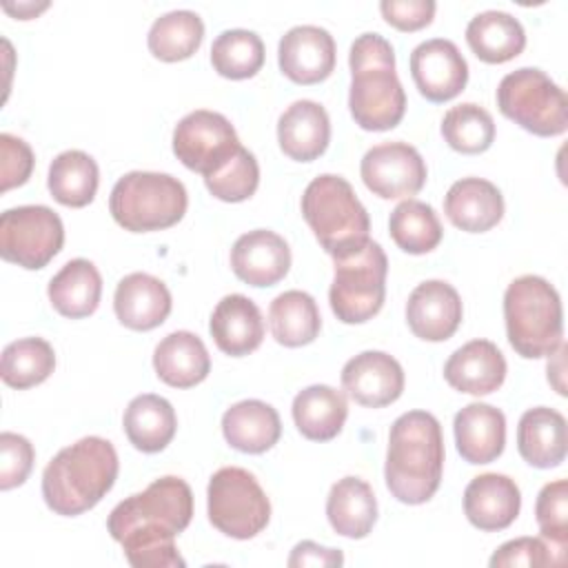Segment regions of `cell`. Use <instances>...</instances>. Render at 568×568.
Instances as JSON below:
<instances>
[{
    "label": "cell",
    "instance_id": "obj_1",
    "mask_svg": "<svg viewBox=\"0 0 568 568\" xmlns=\"http://www.w3.org/2000/svg\"><path fill=\"white\" fill-rule=\"evenodd\" d=\"M193 517V493L175 475L151 481L142 493L120 501L106 528L133 568H184L175 537Z\"/></svg>",
    "mask_w": 568,
    "mask_h": 568
},
{
    "label": "cell",
    "instance_id": "obj_2",
    "mask_svg": "<svg viewBox=\"0 0 568 568\" xmlns=\"http://www.w3.org/2000/svg\"><path fill=\"white\" fill-rule=\"evenodd\" d=\"M444 455L442 426L435 415L426 410L399 415L388 433L386 488L402 504L428 501L442 484Z\"/></svg>",
    "mask_w": 568,
    "mask_h": 568
},
{
    "label": "cell",
    "instance_id": "obj_3",
    "mask_svg": "<svg viewBox=\"0 0 568 568\" xmlns=\"http://www.w3.org/2000/svg\"><path fill=\"white\" fill-rule=\"evenodd\" d=\"M118 453L104 437H82L62 448L42 473L44 504L62 517L91 510L118 479Z\"/></svg>",
    "mask_w": 568,
    "mask_h": 568
},
{
    "label": "cell",
    "instance_id": "obj_4",
    "mask_svg": "<svg viewBox=\"0 0 568 568\" xmlns=\"http://www.w3.org/2000/svg\"><path fill=\"white\" fill-rule=\"evenodd\" d=\"M348 109L364 131L395 129L406 113V93L395 71L393 44L379 33H362L351 44Z\"/></svg>",
    "mask_w": 568,
    "mask_h": 568
},
{
    "label": "cell",
    "instance_id": "obj_5",
    "mask_svg": "<svg viewBox=\"0 0 568 568\" xmlns=\"http://www.w3.org/2000/svg\"><path fill=\"white\" fill-rule=\"evenodd\" d=\"M302 215L333 260L355 255L371 240L368 213L342 175H317L304 189Z\"/></svg>",
    "mask_w": 568,
    "mask_h": 568
},
{
    "label": "cell",
    "instance_id": "obj_6",
    "mask_svg": "<svg viewBox=\"0 0 568 568\" xmlns=\"http://www.w3.org/2000/svg\"><path fill=\"white\" fill-rule=\"evenodd\" d=\"M504 320L510 346L526 359L548 357L564 342L559 293L539 275H521L508 284Z\"/></svg>",
    "mask_w": 568,
    "mask_h": 568
},
{
    "label": "cell",
    "instance_id": "obj_7",
    "mask_svg": "<svg viewBox=\"0 0 568 568\" xmlns=\"http://www.w3.org/2000/svg\"><path fill=\"white\" fill-rule=\"evenodd\" d=\"M189 206L184 184L155 171H131L111 189L109 211L131 233H151L178 224Z\"/></svg>",
    "mask_w": 568,
    "mask_h": 568
},
{
    "label": "cell",
    "instance_id": "obj_8",
    "mask_svg": "<svg viewBox=\"0 0 568 568\" xmlns=\"http://www.w3.org/2000/svg\"><path fill=\"white\" fill-rule=\"evenodd\" d=\"M499 111L539 138L561 135L568 129V100L541 69L521 67L501 78L497 87Z\"/></svg>",
    "mask_w": 568,
    "mask_h": 568
},
{
    "label": "cell",
    "instance_id": "obj_9",
    "mask_svg": "<svg viewBox=\"0 0 568 568\" xmlns=\"http://www.w3.org/2000/svg\"><path fill=\"white\" fill-rule=\"evenodd\" d=\"M335 262V277L328 288V302L335 317L344 324H364L373 320L386 297L388 260L384 248L368 240L362 251Z\"/></svg>",
    "mask_w": 568,
    "mask_h": 568
},
{
    "label": "cell",
    "instance_id": "obj_10",
    "mask_svg": "<svg viewBox=\"0 0 568 568\" xmlns=\"http://www.w3.org/2000/svg\"><path fill=\"white\" fill-rule=\"evenodd\" d=\"M209 521L233 539H251L271 519V501L257 479L240 468L224 466L213 473L209 488Z\"/></svg>",
    "mask_w": 568,
    "mask_h": 568
},
{
    "label": "cell",
    "instance_id": "obj_11",
    "mask_svg": "<svg viewBox=\"0 0 568 568\" xmlns=\"http://www.w3.org/2000/svg\"><path fill=\"white\" fill-rule=\"evenodd\" d=\"M64 244L60 215L44 204L7 209L0 215L2 260L29 271L44 268Z\"/></svg>",
    "mask_w": 568,
    "mask_h": 568
},
{
    "label": "cell",
    "instance_id": "obj_12",
    "mask_svg": "<svg viewBox=\"0 0 568 568\" xmlns=\"http://www.w3.org/2000/svg\"><path fill=\"white\" fill-rule=\"evenodd\" d=\"M240 146L231 120L217 111H191L173 129L175 158L202 178L224 169Z\"/></svg>",
    "mask_w": 568,
    "mask_h": 568
},
{
    "label": "cell",
    "instance_id": "obj_13",
    "mask_svg": "<svg viewBox=\"0 0 568 568\" xmlns=\"http://www.w3.org/2000/svg\"><path fill=\"white\" fill-rule=\"evenodd\" d=\"M359 173L366 189L382 200H408L422 191L428 178L424 158L406 142H384L368 149Z\"/></svg>",
    "mask_w": 568,
    "mask_h": 568
},
{
    "label": "cell",
    "instance_id": "obj_14",
    "mask_svg": "<svg viewBox=\"0 0 568 568\" xmlns=\"http://www.w3.org/2000/svg\"><path fill=\"white\" fill-rule=\"evenodd\" d=\"M410 75L426 100L448 102L464 91L468 82V64L455 42L433 38L413 49Z\"/></svg>",
    "mask_w": 568,
    "mask_h": 568
},
{
    "label": "cell",
    "instance_id": "obj_15",
    "mask_svg": "<svg viewBox=\"0 0 568 568\" xmlns=\"http://www.w3.org/2000/svg\"><path fill=\"white\" fill-rule=\"evenodd\" d=\"M342 388L353 402L366 408H382L399 399L404 390V371L393 355L384 351H364L344 364Z\"/></svg>",
    "mask_w": 568,
    "mask_h": 568
},
{
    "label": "cell",
    "instance_id": "obj_16",
    "mask_svg": "<svg viewBox=\"0 0 568 568\" xmlns=\"http://www.w3.org/2000/svg\"><path fill=\"white\" fill-rule=\"evenodd\" d=\"M335 40L315 24L288 29L277 47L280 71L295 84H317L335 69Z\"/></svg>",
    "mask_w": 568,
    "mask_h": 568
},
{
    "label": "cell",
    "instance_id": "obj_17",
    "mask_svg": "<svg viewBox=\"0 0 568 568\" xmlns=\"http://www.w3.org/2000/svg\"><path fill=\"white\" fill-rule=\"evenodd\" d=\"M464 306L459 293L444 280H426L413 288L406 302V322L415 337L444 342L462 324Z\"/></svg>",
    "mask_w": 568,
    "mask_h": 568
},
{
    "label": "cell",
    "instance_id": "obj_18",
    "mask_svg": "<svg viewBox=\"0 0 568 568\" xmlns=\"http://www.w3.org/2000/svg\"><path fill=\"white\" fill-rule=\"evenodd\" d=\"M231 268L248 286H273L284 280L291 268V248L275 231L255 229L235 240Z\"/></svg>",
    "mask_w": 568,
    "mask_h": 568
},
{
    "label": "cell",
    "instance_id": "obj_19",
    "mask_svg": "<svg viewBox=\"0 0 568 568\" xmlns=\"http://www.w3.org/2000/svg\"><path fill=\"white\" fill-rule=\"evenodd\" d=\"M521 508L517 484L499 473H484L470 479L464 490V513L468 521L486 532L508 528Z\"/></svg>",
    "mask_w": 568,
    "mask_h": 568
},
{
    "label": "cell",
    "instance_id": "obj_20",
    "mask_svg": "<svg viewBox=\"0 0 568 568\" xmlns=\"http://www.w3.org/2000/svg\"><path fill=\"white\" fill-rule=\"evenodd\" d=\"M171 293L166 284L149 273L124 275L113 295V311L131 331H151L171 313Z\"/></svg>",
    "mask_w": 568,
    "mask_h": 568
},
{
    "label": "cell",
    "instance_id": "obj_21",
    "mask_svg": "<svg viewBox=\"0 0 568 568\" xmlns=\"http://www.w3.org/2000/svg\"><path fill=\"white\" fill-rule=\"evenodd\" d=\"M209 331L222 353L231 357H244L262 344L264 320L251 297L231 293L224 295L213 308Z\"/></svg>",
    "mask_w": 568,
    "mask_h": 568
},
{
    "label": "cell",
    "instance_id": "obj_22",
    "mask_svg": "<svg viewBox=\"0 0 568 568\" xmlns=\"http://www.w3.org/2000/svg\"><path fill=\"white\" fill-rule=\"evenodd\" d=\"M446 382L468 395H488L506 379V359L490 339H470L444 364Z\"/></svg>",
    "mask_w": 568,
    "mask_h": 568
},
{
    "label": "cell",
    "instance_id": "obj_23",
    "mask_svg": "<svg viewBox=\"0 0 568 568\" xmlns=\"http://www.w3.org/2000/svg\"><path fill=\"white\" fill-rule=\"evenodd\" d=\"M457 453L468 464H490L506 446V417L499 408L481 402L464 406L453 422Z\"/></svg>",
    "mask_w": 568,
    "mask_h": 568
},
{
    "label": "cell",
    "instance_id": "obj_24",
    "mask_svg": "<svg viewBox=\"0 0 568 568\" xmlns=\"http://www.w3.org/2000/svg\"><path fill=\"white\" fill-rule=\"evenodd\" d=\"M446 217L466 233H486L504 217L501 191L484 178H462L444 197Z\"/></svg>",
    "mask_w": 568,
    "mask_h": 568
},
{
    "label": "cell",
    "instance_id": "obj_25",
    "mask_svg": "<svg viewBox=\"0 0 568 568\" xmlns=\"http://www.w3.org/2000/svg\"><path fill=\"white\" fill-rule=\"evenodd\" d=\"M277 142L284 155L295 162L317 160L331 142V120L313 100L293 102L277 120Z\"/></svg>",
    "mask_w": 568,
    "mask_h": 568
},
{
    "label": "cell",
    "instance_id": "obj_26",
    "mask_svg": "<svg viewBox=\"0 0 568 568\" xmlns=\"http://www.w3.org/2000/svg\"><path fill=\"white\" fill-rule=\"evenodd\" d=\"M517 448L524 462L535 468H555L566 459V419L548 406L528 408L517 426Z\"/></svg>",
    "mask_w": 568,
    "mask_h": 568
},
{
    "label": "cell",
    "instance_id": "obj_27",
    "mask_svg": "<svg viewBox=\"0 0 568 568\" xmlns=\"http://www.w3.org/2000/svg\"><path fill=\"white\" fill-rule=\"evenodd\" d=\"M222 433L235 450L260 455L277 444L282 422L271 404L262 399H242L224 410Z\"/></svg>",
    "mask_w": 568,
    "mask_h": 568
},
{
    "label": "cell",
    "instance_id": "obj_28",
    "mask_svg": "<svg viewBox=\"0 0 568 568\" xmlns=\"http://www.w3.org/2000/svg\"><path fill=\"white\" fill-rule=\"evenodd\" d=\"M158 377L173 388H191L206 379L211 357L204 342L191 331L169 333L153 351Z\"/></svg>",
    "mask_w": 568,
    "mask_h": 568
},
{
    "label": "cell",
    "instance_id": "obj_29",
    "mask_svg": "<svg viewBox=\"0 0 568 568\" xmlns=\"http://www.w3.org/2000/svg\"><path fill=\"white\" fill-rule=\"evenodd\" d=\"M51 306L69 320L89 317L95 313L102 295V277L93 262L84 257L69 260L49 282Z\"/></svg>",
    "mask_w": 568,
    "mask_h": 568
},
{
    "label": "cell",
    "instance_id": "obj_30",
    "mask_svg": "<svg viewBox=\"0 0 568 568\" xmlns=\"http://www.w3.org/2000/svg\"><path fill=\"white\" fill-rule=\"evenodd\" d=\"M326 517L337 535L364 539L377 521L373 488L359 477H342L326 497Z\"/></svg>",
    "mask_w": 568,
    "mask_h": 568
},
{
    "label": "cell",
    "instance_id": "obj_31",
    "mask_svg": "<svg viewBox=\"0 0 568 568\" xmlns=\"http://www.w3.org/2000/svg\"><path fill=\"white\" fill-rule=\"evenodd\" d=\"M348 404L342 390L313 384L300 390L293 399V422L297 430L311 442H328L344 428Z\"/></svg>",
    "mask_w": 568,
    "mask_h": 568
},
{
    "label": "cell",
    "instance_id": "obj_32",
    "mask_svg": "<svg viewBox=\"0 0 568 568\" xmlns=\"http://www.w3.org/2000/svg\"><path fill=\"white\" fill-rule=\"evenodd\" d=\"M124 433L129 442L142 453L164 450L178 428V417L169 399L144 393L129 402L122 417Z\"/></svg>",
    "mask_w": 568,
    "mask_h": 568
},
{
    "label": "cell",
    "instance_id": "obj_33",
    "mask_svg": "<svg viewBox=\"0 0 568 568\" xmlns=\"http://www.w3.org/2000/svg\"><path fill=\"white\" fill-rule=\"evenodd\" d=\"M466 42L481 62L501 64L524 51L526 31L521 22L506 11H484L468 22Z\"/></svg>",
    "mask_w": 568,
    "mask_h": 568
},
{
    "label": "cell",
    "instance_id": "obj_34",
    "mask_svg": "<svg viewBox=\"0 0 568 568\" xmlns=\"http://www.w3.org/2000/svg\"><path fill=\"white\" fill-rule=\"evenodd\" d=\"M271 333L277 344L297 348L311 344L322 328V317L315 300L304 291H284L268 308Z\"/></svg>",
    "mask_w": 568,
    "mask_h": 568
},
{
    "label": "cell",
    "instance_id": "obj_35",
    "mask_svg": "<svg viewBox=\"0 0 568 568\" xmlns=\"http://www.w3.org/2000/svg\"><path fill=\"white\" fill-rule=\"evenodd\" d=\"M98 182H100V171L95 160L89 153L78 149L62 151L60 155L53 158L49 166L47 186L53 200L71 209H82L89 202H93Z\"/></svg>",
    "mask_w": 568,
    "mask_h": 568
},
{
    "label": "cell",
    "instance_id": "obj_36",
    "mask_svg": "<svg viewBox=\"0 0 568 568\" xmlns=\"http://www.w3.org/2000/svg\"><path fill=\"white\" fill-rule=\"evenodd\" d=\"M204 40V22L195 11L178 9L160 16L146 36L149 51L162 62L191 58Z\"/></svg>",
    "mask_w": 568,
    "mask_h": 568
},
{
    "label": "cell",
    "instance_id": "obj_37",
    "mask_svg": "<svg viewBox=\"0 0 568 568\" xmlns=\"http://www.w3.org/2000/svg\"><path fill=\"white\" fill-rule=\"evenodd\" d=\"M388 233L402 251L410 255H424L437 248L444 229L430 204L408 197L393 209L388 217Z\"/></svg>",
    "mask_w": 568,
    "mask_h": 568
},
{
    "label": "cell",
    "instance_id": "obj_38",
    "mask_svg": "<svg viewBox=\"0 0 568 568\" xmlns=\"http://www.w3.org/2000/svg\"><path fill=\"white\" fill-rule=\"evenodd\" d=\"M55 368L53 346L42 337H22L4 346L0 377L7 386L24 390L42 384Z\"/></svg>",
    "mask_w": 568,
    "mask_h": 568
},
{
    "label": "cell",
    "instance_id": "obj_39",
    "mask_svg": "<svg viewBox=\"0 0 568 568\" xmlns=\"http://www.w3.org/2000/svg\"><path fill=\"white\" fill-rule=\"evenodd\" d=\"M211 64L229 80L253 78L264 64V42L255 31L226 29L211 44Z\"/></svg>",
    "mask_w": 568,
    "mask_h": 568
},
{
    "label": "cell",
    "instance_id": "obj_40",
    "mask_svg": "<svg viewBox=\"0 0 568 568\" xmlns=\"http://www.w3.org/2000/svg\"><path fill=\"white\" fill-rule=\"evenodd\" d=\"M442 135L457 153L477 155L490 149L495 140V122L484 106L475 102H464L450 106L444 113Z\"/></svg>",
    "mask_w": 568,
    "mask_h": 568
},
{
    "label": "cell",
    "instance_id": "obj_41",
    "mask_svg": "<svg viewBox=\"0 0 568 568\" xmlns=\"http://www.w3.org/2000/svg\"><path fill=\"white\" fill-rule=\"evenodd\" d=\"M537 524L541 530V537L550 544V548L559 555L561 561H566V548H568V484L566 479H555L546 484L535 504Z\"/></svg>",
    "mask_w": 568,
    "mask_h": 568
},
{
    "label": "cell",
    "instance_id": "obj_42",
    "mask_svg": "<svg viewBox=\"0 0 568 568\" xmlns=\"http://www.w3.org/2000/svg\"><path fill=\"white\" fill-rule=\"evenodd\" d=\"M209 193L222 202H244L248 200L260 184V166L255 155L240 146L233 160L217 173L204 178Z\"/></svg>",
    "mask_w": 568,
    "mask_h": 568
},
{
    "label": "cell",
    "instance_id": "obj_43",
    "mask_svg": "<svg viewBox=\"0 0 568 568\" xmlns=\"http://www.w3.org/2000/svg\"><path fill=\"white\" fill-rule=\"evenodd\" d=\"M493 568H517V566H526V568H537V566H561L564 561L559 559V555L550 548V544L546 539L539 537H519V539H510L506 544H501L490 561Z\"/></svg>",
    "mask_w": 568,
    "mask_h": 568
},
{
    "label": "cell",
    "instance_id": "obj_44",
    "mask_svg": "<svg viewBox=\"0 0 568 568\" xmlns=\"http://www.w3.org/2000/svg\"><path fill=\"white\" fill-rule=\"evenodd\" d=\"M36 450L24 435L4 430L0 435V488L22 486L33 468Z\"/></svg>",
    "mask_w": 568,
    "mask_h": 568
},
{
    "label": "cell",
    "instance_id": "obj_45",
    "mask_svg": "<svg viewBox=\"0 0 568 568\" xmlns=\"http://www.w3.org/2000/svg\"><path fill=\"white\" fill-rule=\"evenodd\" d=\"M33 151L31 146L11 133H0V191L7 193L13 186H22L33 171Z\"/></svg>",
    "mask_w": 568,
    "mask_h": 568
},
{
    "label": "cell",
    "instance_id": "obj_46",
    "mask_svg": "<svg viewBox=\"0 0 568 568\" xmlns=\"http://www.w3.org/2000/svg\"><path fill=\"white\" fill-rule=\"evenodd\" d=\"M437 4L433 0H382L384 20L399 31H417L433 22Z\"/></svg>",
    "mask_w": 568,
    "mask_h": 568
},
{
    "label": "cell",
    "instance_id": "obj_47",
    "mask_svg": "<svg viewBox=\"0 0 568 568\" xmlns=\"http://www.w3.org/2000/svg\"><path fill=\"white\" fill-rule=\"evenodd\" d=\"M344 564V555L342 550L335 548H326L320 546L315 541H300L291 557H288V566L291 568H302V566H342Z\"/></svg>",
    "mask_w": 568,
    "mask_h": 568
},
{
    "label": "cell",
    "instance_id": "obj_48",
    "mask_svg": "<svg viewBox=\"0 0 568 568\" xmlns=\"http://www.w3.org/2000/svg\"><path fill=\"white\" fill-rule=\"evenodd\" d=\"M552 357H555L557 366L552 364V359L548 362V382L555 386V390H557L559 395H566V386H564V379H561V375H564V357H566V344H564V342H561V346L552 353Z\"/></svg>",
    "mask_w": 568,
    "mask_h": 568
},
{
    "label": "cell",
    "instance_id": "obj_49",
    "mask_svg": "<svg viewBox=\"0 0 568 568\" xmlns=\"http://www.w3.org/2000/svg\"><path fill=\"white\" fill-rule=\"evenodd\" d=\"M49 7V2H44V4H33V2H22V4H18V7H11V4H4L2 9L7 11V13H11V16H16L18 20H29V18H36L40 11H44Z\"/></svg>",
    "mask_w": 568,
    "mask_h": 568
}]
</instances>
